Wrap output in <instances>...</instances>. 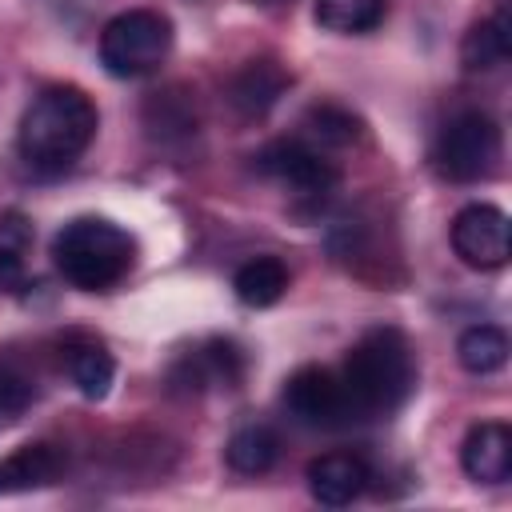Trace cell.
Listing matches in <instances>:
<instances>
[{
  "label": "cell",
  "mask_w": 512,
  "mask_h": 512,
  "mask_svg": "<svg viewBox=\"0 0 512 512\" xmlns=\"http://www.w3.org/2000/svg\"><path fill=\"white\" fill-rule=\"evenodd\" d=\"M96 128H100V116L84 88L48 84L24 108L16 148L24 164L36 172H64L88 152V144L96 140Z\"/></svg>",
  "instance_id": "cell-1"
},
{
  "label": "cell",
  "mask_w": 512,
  "mask_h": 512,
  "mask_svg": "<svg viewBox=\"0 0 512 512\" xmlns=\"http://www.w3.org/2000/svg\"><path fill=\"white\" fill-rule=\"evenodd\" d=\"M340 380L352 404V420L392 416L416 392V352L400 328H368L344 356Z\"/></svg>",
  "instance_id": "cell-2"
},
{
  "label": "cell",
  "mask_w": 512,
  "mask_h": 512,
  "mask_svg": "<svg viewBox=\"0 0 512 512\" xmlns=\"http://www.w3.org/2000/svg\"><path fill=\"white\" fill-rule=\"evenodd\" d=\"M56 272L80 292L116 288L136 264V240L108 216H72L52 236Z\"/></svg>",
  "instance_id": "cell-3"
},
{
  "label": "cell",
  "mask_w": 512,
  "mask_h": 512,
  "mask_svg": "<svg viewBox=\"0 0 512 512\" xmlns=\"http://www.w3.org/2000/svg\"><path fill=\"white\" fill-rule=\"evenodd\" d=\"M172 52V20L156 8H128L100 32V64L116 80L152 76Z\"/></svg>",
  "instance_id": "cell-4"
},
{
  "label": "cell",
  "mask_w": 512,
  "mask_h": 512,
  "mask_svg": "<svg viewBox=\"0 0 512 512\" xmlns=\"http://www.w3.org/2000/svg\"><path fill=\"white\" fill-rule=\"evenodd\" d=\"M500 156H504L500 124L476 108L456 112L436 132V144H432V168L452 184H476L496 176Z\"/></svg>",
  "instance_id": "cell-5"
},
{
  "label": "cell",
  "mask_w": 512,
  "mask_h": 512,
  "mask_svg": "<svg viewBox=\"0 0 512 512\" xmlns=\"http://www.w3.org/2000/svg\"><path fill=\"white\" fill-rule=\"evenodd\" d=\"M284 408L304 428H344V424H352V404H348L340 372L320 368V364L296 368L284 380Z\"/></svg>",
  "instance_id": "cell-6"
},
{
  "label": "cell",
  "mask_w": 512,
  "mask_h": 512,
  "mask_svg": "<svg viewBox=\"0 0 512 512\" xmlns=\"http://www.w3.org/2000/svg\"><path fill=\"white\" fill-rule=\"evenodd\" d=\"M252 168L264 180H276L292 188L296 196H324L340 184V168L320 152L308 148L304 140H272L252 156Z\"/></svg>",
  "instance_id": "cell-7"
},
{
  "label": "cell",
  "mask_w": 512,
  "mask_h": 512,
  "mask_svg": "<svg viewBox=\"0 0 512 512\" xmlns=\"http://www.w3.org/2000/svg\"><path fill=\"white\" fill-rule=\"evenodd\" d=\"M452 252L476 268V272H496L512 256V224L508 212L496 204H464L452 216Z\"/></svg>",
  "instance_id": "cell-8"
},
{
  "label": "cell",
  "mask_w": 512,
  "mask_h": 512,
  "mask_svg": "<svg viewBox=\"0 0 512 512\" xmlns=\"http://www.w3.org/2000/svg\"><path fill=\"white\" fill-rule=\"evenodd\" d=\"M288 84H292L288 68L280 60H272V56H260V60H248V64H240L232 72V80H228V104L244 120H260V116H268L276 108V100L288 92Z\"/></svg>",
  "instance_id": "cell-9"
},
{
  "label": "cell",
  "mask_w": 512,
  "mask_h": 512,
  "mask_svg": "<svg viewBox=\"0 0 512 512\" xmlns=\"http://www.w3.org/2000/svg\"><path fill=\"white\" fill-rule=\"evenodd\" d=\"M460 468L476 484H504L512 476V428L504 420H480L460 444Z\"/></svg>",
  "instance_id": "cell-10"
},
{
  "label": "cell",
  "mask_w": 512,
  "mask_h": 512,
  "mask_svg": "<svg viewBox=\"0 0 512 512\" xmlns=\"http://www.w3.org/2000/svg\"><path fill=\"white\" fill-rule=\"evenodd\" d=\"M372 472L356 452H324L308 464V492L324 508H344L368 488Z\"/></svg>",
  "instance_id": "cell-11"
},
{
  "label": "cell",
  "mask_w": 512,
  "mask_h": 512,
  "mask_svg": "<svg viewBox=\"0 0 512 512\" xmlns=\"http://www.w3.org/2000/svg\"><path fill=\"white\" fill-rule=\"evenodd\" d=\"M60 472H64V456L52 444H24L0 460V496L48 488L60 480Z\"/></svg>",
  "instance_id": "cell-12"
},
{
  "label": "cell",
  "mask_w": 512,
  "mask_h": 512,
  "mask_svg": "<svg viewBox=\"0 0 512 512\" xmlns=\"http://www.w3.org/2000/svg\"><path fill=\"white\" fill-rule=\"evenodd\" d=\"M512 56V32H508V12L500 8L496 16L472 24L460 40V64L468 72H492Z\"/></svg>",
  "instance_id": "cell-13"
},
{
  "label": "cell",
  "mask_w": 512,
  "mask_h": 512,
  "mask_svg": "<svg viewBox=\"0 0 512 512\" xmlns=\"http://www.w3.org/2000/svg\"><path fill=\"white\" fill-rule=\"evenodd\" d=\"M288 264L280 256H252L248 264L236 268L232 276V288H236V300L248 304V308H272L284 292H288Z\"/></svg>",
  "instance_id": "cell-14"
},
{
  "label": "cell",
  "mask_w": 512,
  "mask_h": 512,
  "mask_svg": "<svg viewBox=\"0 0 512 512\" xmlns=\"http://www.w3.org/2000/svg\"><path fill=\"white\" fill-rule=\"evenodd\" d=\"M508 352H512L508 332L496 328V324H472V328H464L460 340H456V360H460V368L472 372V376H492V372H500V368L508 364Z\"/></svg>",
  "instance_id": "cell-15"
},
{
  "label": "cell",
  "mask_w": 512,
  "mask_h": 512,
  "mask_svg": "<svg viewBox=\"0 0 512 512\" xmlns=\"http://www.w3.org/2000/svg\"><path fill=\"white\" fill-rule=\"evenodd\" d=\"M276 456H280V440L268 424H244L224 444V460L240 476H264L276 464Z\"/></svg>",
  "instance_id": "cell-16"
},
{
  "label": "cell",
  "mask_w": 512,
  "mask_h": 512,
  "mask_svg": "<svg viewBox=\"0 0 512 512\" xmlns=\"http://www.w3.org/2000/svg\"><path fill=\"white\" fill-rule=\"evenodd\" d=\"M144 128L156 140H176V136L196 132V104H192V96L184 88L152 92L148 104H144Z\"/></svg>",
  "instance_id": "cell-17"
},
{
  "label": "cell",
  "mask_w": 512,
  "mask_h": 512,
  "mask_svg": "<svg viewBox=\"0 0 512 512\" xmlns=\"http://www.w3.org/2000/svg\"><path fill=\"white\" fill-rule=\"evenodd\" d=\"M68 376L84 400H104L112 392V380H116V360L96 340H84V344L68 348Z\"/></svg>",
  "instance_id": "cell-18"
},
{
  "label": "cell",
  "mask_w": 512,
  "mask_h": 512,
  "mask_svg": "<svg viewBox=\"0 0 512 512\" xmlns=\"http://www.w3.org/2000/svg\"><path fill=\"white\" fill-rule=\"evenodd\" d=\"M316 24L336 36L372 32L384 20V0H316Z\"/></svg>",
  "instance_id": "cell-19"
},
{
  "label": "cell",
  "mask_w": 512,
  "mask_h": 512,
  "mask_svg": "<svg viewBox=\"0 0 512 512\" xmlns=\"http://www.w3.org/2000/svg\"><path fill=\"white\" fill-rule=\"evenodd\" d=\"M304 128H308L320 144H332V148H348V144H356V140L364 136L360 116H352V112L340 108V104H316V108H308Z\"/></svg>",
  "instance_id": "cell-20"
},
{
  "label": "cell",
  "mask_w": 512,
  "mask_h": 512,
  "mask_svg": "<svg viewBox=\"0 0 512 512\" xmlns=\"http://www.w3.org/2000/svg\"><path fill=\"white\" fill-rule=\"evenodd\" d=\"M32 396H36L32 380L12 360H0V424L20 420L28 412V404H32Z\"/></svg>",
  "instance_id": "cell-21"
},
{
  "label": "cell",
  "mask_w": 512,
  "mask_h": 512,
  "mask_svg": "<svg viewBox=\"0 0 512 512\" xmlns=\"http://www.w3.org/2000/svg\"><path fill=\"white\" fill-rule=\"evenodd\" d=\"M264 4H292V0H264Z\"/></svg>",
  "instance_id": "cell-22"
}]
</instances>
